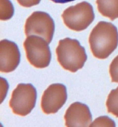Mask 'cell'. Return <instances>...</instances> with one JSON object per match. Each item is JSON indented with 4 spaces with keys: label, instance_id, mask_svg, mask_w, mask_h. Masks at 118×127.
Instances as JSON below:
<instances>
[{
    "label": "cell",
    "instance_id": "cell-1",
    "mask_svg": "<svg viewBox=\"0 0 118 127\" xmlns=\"http://www.w3.org/2000/svg\"><path fill=\"white\" fill-rule=\"evenodd\" d=\"M89 43L94 57L100 59L107 58L117 47V28L111 23L99 22L90 34Z\"/></svg>",
    "mask_w": 118,
    "mask_h": 127
},
{
    "label": "cell",
    "instance_id": "cell-2",
    "mask_svg": "<svg viewBox=\"0 0 118 127\" xmlns=\"http://www.w3.org/2000/svg\"><path fill=\"white\" fill-rule=\"evenodd\" d=\"M57 60L65 70L74 73L84 66L87 56L84 47L77 39L60 40L56 49Z\"/></svg>",
    "mask_w": 118,
    "mask_h": 127
},
{
    "label": "cell",
    "instance_id": "cell-3",
    "mask_svg": "<svg viewBox=\"0 0 118 127\" xmlns=\"http://www.w3.org/2000/svg\"><path fill=\"white\" fill-rule=\"evenodd\" d=\"M64 24L75 31L85 30L94 19L92 6L86 2L70 6L64 11L62 15Z\"/></svg>",
    "mask_w": 118,
    "mask_h": 127
},
{
    "label": "cell",
    "instance_id": "cell-4",
    "mask_svg": "<svg viewBox=\"0 0 118 127\" xmlns=\"http://www.w3.org/2000/svg\"><path fill=\"white\" fill-rule=\"evenodd\" d=\"M37 92L31 84H20L13 91L9 106L15 114L26 116L34 108Z\"/></svg>",
    "mask_w": 118,
    "mask_h": 127
},
{
    "label": "cell",
    "instance_id": "cell-5",
    "mask_svg": "<svg viewBox=\"0 0 118 127\" xmlns=\"http://www.w3.org/2000/svg\"><path fill=\"white\" fill-rule=\"evenodd\" d=\"M48 43L44 38L35 35L27 37L23 43L27 59L34 67L43 68L48 66L51 59Z\"/></svg>",
    "mask_w": 118,
    "mask_h": 127
},
{
    "label": "cell",
    "instance_id": "cell-6",
    "mask_svg": "<svg viewBox=\"0 0 118 127\" xmlns=\"http://www.w3.org/2000/svg\"><path fill=\"white\" fill-rule=\"evenodd\" d=\"M55 29L54 20L48 14L35 11L27 19L25 33L27 36L35 35L44 38L48 44L52 41Z\"/></svg>",
    "mask_w": 118,
    "mask_h": 127
},
{
    "label": "cell",
    "instance_id": "cell-7",
    "mask_svg": "<svg viewBox=\"0 0 118 127\" xmlns=\"http://www.w3.org/2000/svg\"><path fill=\"white\" fill-rule=\"evenodd\" d=\"M67 98L66 88L64 85L61 84L50 85L42 97V111L47 115L56 114L65 103Z\"/></svg>",
    "mask_w": 118,
    "mask_h": 127
},
{
    "label": "cell",
    "instance_id": "cell-8",
    "mask_svg": "<svg viewBox=\"0 0 118 127\" xmlns=\"http://www.w3.org/2000/svg\"><path fill=\"white\" fill-rule=\"evenodd\" d=\"M1 72L9 73L14 71L18 66L20 61V53L16 43L7 39L1 41Z\"/></svg>",
    "mask_w": 118,
    "mask_h": 127
},
{
    "label": "cell",
    "instance_id": "cell-9",
    "mask_svg": "<svg viewBox=\"0 0 118 127\" xmlns=\"http://www.w3.org/2000/svg\"><path fill=\"white\" fill-rule=\"evenodd\" d=\"M64 119L66 127H75L90 126L92 118L88 106L80 102H75L67 109Z\"/></svg>",
    "mask_w": 118,
    "mask_h": 127
},
{
    "label": "cell",
    "instance_id": "cell-10",
    "mask_svg": "<svg viewBox=\"0 0 118 127\" xmlns=\"http://www.w3.org/2000/svg\"><path fill=\"white\" fill-rule=\"evenodd\" d=\"M96 3L103 16L111 20L118 18V0H97Z\"/></svg>",
    "mask_w": 118,
    "mask_h": 127
},
{
    "label": "cell",
    "instance_id": "cell-11",
    "mask_svg": "<svg viewBox=\"0 0 118 127\" xmlns=\"http://www.w3.org/2000/svg\"><path fill=\"white\" fill-rule=\"evenodd\" d=\"M106 106L109 113L118 118V87L110 92L106 102Z\"/></svg>",
    "mask_w": 118,
    "mask_h": 127
},
{
    "label": "cell",
    "instance_id": "cell-12",
    "mask_svg": "<svg viewBox=\"0 0 118 127\" xmlns=\"http://www.w3.org/2000/svg\"><path fill=\"white\" fill-rule=\"evenodd\" d=\"M4 4L1 3V19L6 20L11 18L14 14V7L9 0L3 1Z\"/></svg>",
    "mask_w": 118,
    "mask_h": 127
},
{
    "label": "cell",
    "instance_id": "cell-13",
    "mask_svg": "<svg viewBox=\"0 0 118 127\" xmlns=\"http://www.w3.org/2000/svg\"><path fill=\"white\" fill-rule=\"evenodd\" d=\"M116 125L113 120L107 116H103L96 119L90 125V127H115Z\"/></svg>",
    "mask_w": 118,
    "mask_h": 127
},
{
    "label": "cell",
    "instance_id": "cell-14",
    "mask_svg": "<svg viewBox=\"0 0 118 127\" xmlns=\"http://www.w3.org/2000/svg\"><path fill=\"white\" fill-rule=\"evenodd\" d=\"M111 82L118 83V56L111 62L109 67Z\"/></svg>",
    "mask_w": 118,
    "mask_h": 127
},
{
    "label": "cell",
    "instance_id": "cell-15",
    "mask_svg": "<svg viewBox=\"0 0 118 127\" xmlns=\"http://www.w3.org/2000/svg\"><path fill=\"white\" fill-rule=\"evenodd\" d=\"M17 1L22 6L31 7L33 6L38 4L41 0H17Z\"/></svg>",
    "mask_w": 118,
    "mask_h": 127
},
{
    "label": "cell",
    "instance_id": "cell-16",
    "mask_svg": "<svg viewBox=\"0 0 118 127\" xmlns=\"http://www.w3.org/2000/svg\"><path fill=\"white\" fill-rule=\"evenodd\" d=\"M52 2L56 3H61V4H64V3H66L70 2H73L75 0H51Z\"/></svg>",
    "mask_w": 118,
    "mask_h": 127
}]
</instances>
